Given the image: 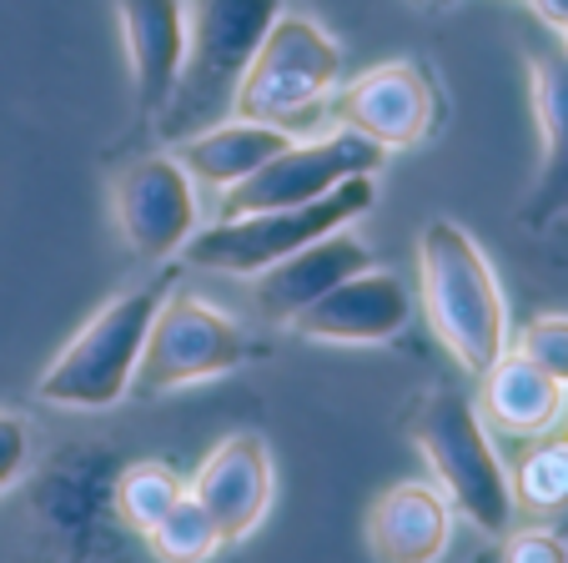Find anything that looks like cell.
<instances>
[{"mask_svg":"<svg viewBox=\"0 0 568 563\" xmlns=\"http://www.w3.org/2000/svg\"><path fill=\"white\" fill-rule=\"evenodd\" d=\"M337 81H343V46L312 16L282 11L272 21V31L262 36L242 86H236L232 117L292 127V121L312 117L322 101L333 97Z\"/></svg>","mask_w":568,"mask_h":563,"instance_id":"cell-7","label":"cell"},{"mask_svg":"<svg viewBox=\"0 0 568 563\" xmlns=\"http://www.w3.org/2000/svg\"><path fill=\"white\" fill-rule=\"evenodd\" d=\"M508 348L518 358H528L534 368H544L554 383L568 388V312H538L534 322L518 328V338Z\"/></svg>","mask_w":568,"mask_h":563,"instance_id":"cell-22","label":"cell"},{"mask_svg":"<svg viewBox=\"0 0 568 563\" xmlns=\"http://www.w3.org/2000/svg\"><path fill=\"white\" fill-rule=\"evenodd\" d=\"M528 81H534V117L544 131V157L538 181L524 202L528 227H548L568 217V51L564 46H538L528 51Z\"/></svg>","mask_w":568,"mask_h":563,"instance_id":"cell-16","label":"cell"},{"mask_svg":"<svg viewBox=\"0 0 568 563\" xmlns=\"http://www.w3.org/2000/svg\"><path fill=\"white\" fill-rule=\"evenodd\" d=\"M121 41H126L136 117L156 121L182 81L186 61V0H116Z\"/></svg>","mask_w":568,"mask_h":563,"instance_id":"cell-15","label":"cell"},{"mask_svg":"<svg viewBox=\"0 0 568 563\" xmlns=\"http://www.w3.org/2000/svg\"><path fill=\"white\" fill-rule=\"evenodd\" d=\"M387 151L373 147L367 137L337 127L333 137L317 141H292L287 151L257 167L247 181H236L232 192H222L216 217H247V212H272V207H302L317 202L347 177H373L383 167Z\"/></svg>","mask_w":568,"mask_h":563,"instance_id":"cell-9","label":"cell"},{"mask_svg":"<svg viewBox=\"0 0 568 563\" xmlns=\"http://www.w3.org/2000/svg\"><path fill=\"white\" fill-rule=\"evenodd\" d=\"M558 46H564V51H568V26H564V31H558Z\"/></svg>","mask_w":568,"mask_h":563,"instance_id":"cell-26","label":"cell"},{"mask_svg":"<svg viewBox=\"0 0 568 563\" xmlns=\"http://www.w3.org/2000/svg\"><path fill=\"white\" fill-rule=\"evenodd\" d=\"M272 489H277V468H272V448L262 433H226L196 468V479L186 483V493L212 513L226 543H242L262 529Z\"/></svg>","mask_w":568,"mask_h":563,"instance_id":"cell-11","label":"cell"},{"mask_svg":"<svg viewBox=\"0 0 568 563\" xmlns=\"http://www.w3.org/2000/svg\"><path fill=\"white\" fill-rule=\"evenodd\" d=\"M337 121L383 151H408L438 127V86L418 61H383L337 97Z\"/></svg>","mask_w":568,"mask_h":563,"instance_id":"cell-10","label":"cell"},{"mask_svg":"<svg viewBox=\"0 0 568 563\" xmlns=\"http://www.w3.org/2000/svg\"><path fill=\"white\" fill-rule=\"evenodd\" d=\"M564 423H568V408H564Z\"/></svg>","mask_w":568,"mask_h":563,"instance_id":"cell-28","label":"cell"},{"mask_svg":"<svg viewBox=\"0 0 568 563\" xmlns=\"http://www.w3.org/2000/svg\"><path fill=\"white\" fill-rule=\"evenodd\" d=\"M373 202H377V181L347 177L317 202L272 207V212H247V217H216V222L192 232V242L182 247V262L216 277H257L272 262L292 257L297 247L317 242V237L337 232V227H353Z\"/></svg>","mask_w":568,"mask_h":563,"instance_id":"cell-5","label":"cell"},{"mask_svg":"<svg viewBox=\"0 0 568 563\" xmlns=\"http://www.w3.org/2000/svg\"><path fill=\"white\" fill-rule=\"evenodd\" d=\"M146 543H151V553H156L161 563H212L216 553L226 549L222 529H216L212 513H206L192 493L176 499V509L146 533Z\"/></svg>","mask_w":568,"mask_h":563,"instance_id":"cell-21","label":"cell"},{"mask_svg":"<svg viewBox=\"0 0 568 563\" xmlns=\"http://www.w3.org/2000/svg\"><path fill=\"white\" fill-rule=\"evenodd\" d=\"M111 207H116V227L126 247L146 262H176L192 232L202 227L196 181L172 157V147L126 161L111 181Z\"/></svg>","mask_w":568,"mask_h":563,"instance_id":"cell-8","label":"cell"},{"mask_svg":"<svg viewBox=\"0 0 568 563\" xmlns=\"http://www.w3.org/2000/svg\"><path fill=\"white\" fill-rule=\"evenodd\" d=\"M483 393L473 398L483 413V423L498 428L508 438H544L564 423L568 388L554 383L544 368H534L528 358H518L514 348L478 378Z\"/></svg>","mask_w":568,"mask_h":563,"instance_id":"cell-18","label":"cell"},{"mask_svg":"<svg viewBox=\"0 0 568 563\" xmlns=\"http://www.w3.org/2000/svg\"><path fill=\"white\" fill-rule=\"evenodd\" d=\"M528 11H534L548 31H564L568 26V0H528Z\"/></svg>","mask_w":568,"mask_h":563,"instance_id":"cell-25","label":"cell"},{"mask_svg":"<svg viewBox=\"0 0 568 563\" xmlns=\"http://www.w3.org/2000/svg\"><path fill=\"white\" fill-rule=\"evenodd\" d=\"M297 141L292 127H272V121H247V117H226L206 131L172 141V157L186 167V177L196 187L212 192H232L236 181H247L257 167H267L277 151H287Z\"/></svg>","mask_w":568,"mask_h":563,"instance_id":"cell-17","label":"cell"},{"mask_svg":"<svg viewBox=\"0 0 568 563\" xmlns=\"http://www.w3.org/2000/svg\"><path fill=\"white\" fill-rule=\"evenodd\" d=\"M418 292L433 338L468 378H483L508 352V302L478 237L433 217L418 232Z\"/></svg>","mask_w":568,"mask_h":563,"instance_id":"cell-1","label":"cell"},{"mask_svg":"<svg viewBox=\"0 0 568 563\" xmlns=\"http://www.w3.org/2000/svg\"><path fill=\"white\" fill-rule=\"evenodd\" d=\"M282 11V0H186V61L156 117L161 141H182L232 117L236 86Z\"/></svg>","mask_w":568,"mask_h":563,"instance_id":"cell-2","label":"cell"},{"mask_svg":"<svg viewBox=\"0 0 568 563\" xmlns=\"http://www.w3.org/2000/svg\"><path fill=\"white\" fill-rule=\"evenodd\" d=\"M428 6H448V0H428Z\"/></svg>","mask_w":568,"mask_h":563,"instance_id":"cell-27","label":"cell"},{"mask_svg":"<svg viewBox=\"0 0 568 563\" xmlns=\"http://www.w3.org/2000/svg\"><path fill=\"white\" fill-rule=\"evenodd\" d=\"M182 493H186V483L176 479L166 463H131L126 473L111 483V509H116V519L126 523L131 533L146 539V533L176 509Z\"/></svg>","mask_w":568,"mask_h":563,"instance_id":"cell-19","label":"cell"},{"mask_svg":"<svg viewBox=\"0 0 568 563\" xmlns=\"http://www.w3.org/2000/svg\"><path fill=\"white\" fill-rule=\"evenodd\" d=\"M367 267H377L373 247H367L353 227H337V232L297 247L292 257H282V262H272L267 272L252 277V298H257V312L267 322L292 328L312 302H322L333 288H343L347 277L367 272Z\"/></svg>","mask_w":568,"mask_h":563,"instance_id":"cell-12","label":"cell"},{"mask_svg":"<svg viewBox=\"0 0 568 563\" xmlns=\"http://www.w3.org/2000/svg\"><path fill=\"white\" fill-rule=\"evenodd\" d=\"M26 463H31V423L0 408V493L21 483Z\"/></svg>","mask_w":568,"mask_h":563,"instance_id":"cell-23","label":"cell"},{"mask_svg":"<svg viewBox=\"0 0 568 563\" xmlns=\"http://www.w3.org/2000/svg\"><path fill=\"white\" fill-rule=\"evenodd\" d=\"M257 358V342L232 312H222L216 302L196 298V292H166V302L156 308L141 348L136 378H131V398H161L182 393V388L212 383L226 372L247 368Z\"/></svg>","mask_w":568,"mask_h":563,"instance_id":"cell-6","label":"cell"},{"mask_svg":"<svg viewBox=\"0 0 568 563\" xmlns=\"http://www.w3.org/2000/svg\"><path fill=\"white\" fill-rule=\"evenodd\" d=\"M514 503L534 513H554L568 503V433H544L534 438L514 468Z\"/></svg>","mask_w":568,"mask_h":563,"instance_id":"cell-20","label":"cell"},{"mask_svg":"<svg viewBox=\"0 0 568 563\" xmlns=\"http://www.w3.org/2000/svg\"><path fill=\"white\" fill-rule=\"evenodd\" d=\"M504 563H568V543L558 539V533H548V529L508 533Z\"/></svg>","mask_w":568,"mask_h":563,"instance_id":"cell-24","label":"cell"},{"mask_svg":"<svg viewBox=\"0 0 568 563\" xmlns=\"http://www.w3.org/2000/svg\"><path fill=\"white\" fill-rule=\"evenodd\" d=\"M166 292H172V272H156L141 288H126L121 298H111L55 352V362L36 383V398L51 408H71V413H111V408L126 403L151 318L166 302Z\"/></svg>","mask_w":568,"mask_h":563,"instance_id":"cell-3","label":"cell"},{"mask_svg":"<svg viewBox=\"0 0 568 563\" xmlns=\"http://www.w3.org/2000/svg\"><path fill=\"white\" fill-rule=\"evenodd\" d=\"M413 318V292L383 267L347 277L343 288H333L322 302H312L292 332L307 342H337V348H377L393 342Z\"/></svg>","mask_w":568,"mask_h":563,"instance_id":"cell-13","label":"cell"},{"mask_svg":"<svg viewBox=\"0 0 568 563\" xmlns=\"http://www.w3.org/2000/svg\"><path fill=\"white\" fill-rule=\"evenodd\" d=\"M453 503L438 483L403 479L367 509V553L377 563H443L453 549Z\"/></svg>","mask_w":568,"mask_h":563,"instance_id":"cell-14","label":"cell"},{"mask_svg":"<svg viewBox=\"0 0 568 563\" xmlns=\"http://www.w3.org/2000/svg\"><path fill=\"white\" fill-rule=\"evenodd\" d=\"M408 428L418 453L433 468V483L453 503V513L468 519L488 539H504L518 519V503L478 403L468 393H458V388H433L418 403Z\"/></svg>","mask_w":568,"mask_h":563,"instance_id":"cell-4","label":"cell"}]
</instances>
